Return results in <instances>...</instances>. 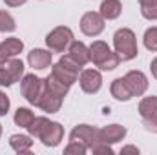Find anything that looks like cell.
I'll return each instance as SVG.
<instances>
[{
    "label": "cell",
    "mask_w": 157,
    "mask_h": 155,
    "mask_svg": "<svg viewBox=\"0 0 157 155\" xmlns=\"http://www.w3.org/2000/svg\"><path fill=\"white\" fill-rule=\"evenodd\" d=\"M46 124H48V119H46V117H35V119H33V122H31L26 130L29 131V135H31V137H37V139H39L40 131H42V128H44Z\"/></svg>",
    "instance_id": "obj_25"
},
{
    "label": "cell",
    "mask_w": 157,
    "mask_h": 155,
    "mask_svg": "<svg viewBox=\"0 0 157 155\" xmlns=\"http://www.w3.org/2000/svg\"><path fill=\"white\" fill-rule=\"evenodd\" d=\"M0 135H2V124H0Z\"/></svg>",
    "instance_id": "obj_33"
},
{
    "label": "cell",
    "mask_w": 157,
    "mask_h": 155,
    "mask_svg": "<svg viewBox=\"0 0 157 155\" xmlns=\"http://www.w3.org/2000/svg\"><path fill=\"white\" fill-rule=\"evenodd\" d=\"M28 62L33 70H46L51 64V53L46 49H31L28 53Z\"/></svg>",
    "instance_id": "obj_15"
},
{
    "label": "cell",
    "mask_w": 157,
    "mask_h": 155,
    "mask_svg": "<svg viewBox=\"0 0 157 155\" xmlns=\"http://www.w3.org/2000/svg\"><path fill=\"white\" fill-rule=\"evenodd\" d=\"M44 89H46L44 78L37 77L35 73L24 75L22 80H20V93H22V97H24L29 104H33V106H39L40 97H42Z\"/></svg>",
    "instance_id": "obj_4"
},
{
    "label": "cell",
    "mask_w": 157,
    "mask_h": 155,
    "mask_svg": "<svg viewBox=\"0 0 157 155\" xmlns=\"http://www.w3.org/2000/svg\"><path fill=\"white\" fill-rule=\"evenodd\" d=\"M99 141V130L88 124H78L70 133V142H78L86 148H91Z\"/></svg>",
    "instance_id": "obj_7"
},
{
    "label": "cell",
    "mask_w": 157,
    "mask_h": 155,
    "mask_svg": "<svg viewBox=\"0 0 157 155\" xmlns=\"http://www.w3.org/2000/svg\"><path fill=\"white\" fill-rule=\"evenodd\" d=\"M80 31L86 37H99L104 31V18L101 13L88 11L80 18Z\"/></svg>",
    "instance_id": "obj_8"
},
{
    "label": "cell",
    "mask_w": 157,
    "mask_h": 155,
    "mask_svg": "<svg viewBox=\"0 0 157 155\" xmlns=\"http://www.w3.org/2000/svg\"><path fill=\"white\" fill-rule=\"evenodd\" d=\"M6 2V6H9V7H18V6H22V4H26L28 0H4Z\"/></svg>",
    "instance_id": "obj_30"
},
{
    "label": "cell",
    "mask_w": 157,
    "mask_h": 155,
    "mask_svg": "<svg viewBox=\"0 0 157 155\" xmlns=\"http://www.w3.org/2000/svg\"><path fill=\"white\" fill-rule=\"evenodd\" d=\"M143 126H144L148 131L157 133V113L152 115V117H148V119H143Z\"/></svg>",
    "instance_id": "obj_28"
},
{
    "label": "cell",
    "mask_w": 157,
    "mask_h": 155,
    "mask_svg": "<svg viewBox=\"0 0 157 155\" xmlns=\"http://www.w3.org/2000/svg\"><path fill=\"white\" fill-rule=\"evenodd\" d=\"M90 60L102 71H112L115 70L121 62L117 53H113L106 42L102 40H95L91 46H90Z\"/></svg>",
    "instance_id": "obj_1"
},
{
    "label": "cell",
    "mask_w": 157,
    "mask_h": 155,
    "mask_svg": "<svg viewBox=\"0 0 157 155\" xmlns=\"http://www.w3.org/2000/svg\"><path fill=\"white\" fill-rule=\"evenodd\" d=\"M73 42V31L66 26H59L53 31H49L46 35V44L51 51L55 53H62L70 47V44Z\"/></svg>",
    "instance_id": "obj_5"
},
{
    "label": "cell",
    "mask_w": 157,
    "mask_h": 155,
    "mask_svg": "<svg viewBox=\"0 0 157 155\" xmlns=\"http://www.w3.org/2000/svg\"><path fill=\"white\" fill-rule=\"evenodd\" d=\"M122 78H124V82H126L132 97H141V95L146 93V89H148V78H146V75L143 71L132 70V71H128Z\"/></svg>",
    "instance_id": "obj_10"
},
{
    "label": "cell",
    "mask_w": 157,
    "mask_h": 155,
    "mask_svg": "<svg viewBox=\"0 0 157 155\" xmlns=\"http://www.w3.org/2000/svg\"><path fill=\"white\" fill-rule=\"evenodd\" d=\"M68 55L77 62L78 66H82V68L90 62V47H88L84 42L73 40V42L70 44V51H68Z\"/></svg>",
    "instance_id": "obj_16"
},
{
    "label": "cell",
    "mask_w": 157,
    "mask_h": 155,
    "mask_svg": "<svg viewBox=\"0 0 157 155\" xmlns=\"http://www.w3.org/2000/svg\"><path fill=\"white\" fill-rule=\"evenodd\" d=\"M113 46H115V53L119 55L121 60H132L139 55L137 49V39L135 33L128 28H121L113 35Z\"/></svg>",
    "instance_id": "obj_2"
},
{
    "label": "cell",
    "mask_w": 157,
    "mask_h": 155,
    "mask_svg": "<svg viewBox=\"0 0 157 155\" xmlns=\"http://www.w3.org/2000/svg\"><path fill=\"white\" fill-rule=\"evenodd\" d=\"M99 13L102 15L104 20H115V18L121 17V13H122V4L119 0H104L101 4Z\"/></svg>",
    "instance_id": "obj_17"
},
{
    "label": "cell",
    "mask_w": 157,
    "mask_h": 155,
    "mask_svg": "<svg viewBox=\"0 0 157 155\" xmlns=\"http://www.w3.org/2000/svg\"><path fill=\"white\" fill-rule=\"evenodd\" d=\"M88 152V148L86 146H82V144H78V142H70L66 148H64V153L70 155V153H77V155H84Z\"/></svg>",
    "instance_id": "obj_27"
},
{
    "label": "cell",
    "mask_w": 157,
    "mask_h": 155,
    "mask_svg": "<svg viewBox=\"0 0 157 155\" xmlns=\"http://www.w3.org/2000/svg\"><path fill=\"white\" fill-rule=\"evenodd\" d=\"M139 113L143 119H148V117L155 115L157 113V97L152 95V97H144L141 102H139Z\"/></svg>",
    "instance_id": "obj_20"
},
{
    "label": "cell",
    "mask_w": 157,
    "mask_h": 155,
    "mask_svg": "<svg viewBox=\"0 0 157 155\" xmlns=\"http://www.w3.org/2000/svg\"><path fill=\"white\" fill-rule=\"evenodd\" d=\"M62 99L64 97L60 93H57V91H53V89H49L46 86V89H44V93L40 97V102L37 108H40L42 112H48V113H57L60 110V106H62Z\"/></svg>",
    "instance_id": "obj_12"
},
{
    "label": "cell",
    "mask_w": 157,
    "mask_h": 155,
    "mask_svg": "<svg viewBox=\"0 0 157 155\" xmlns=\"http://www.w3.org/2000/svg\"><path fill=\"white\" fill-rule=\"evenodd\" d=\"M121 153L122 155H126V153H139V148H135V146H124L122 150H121Z\"/></svg>",
    "instance_id": "obj_31"
},
{
    "label": "cell",
    "mask_w": 157,
    "mask_h": 155,
    "mask_svg": "<svg viewBox=\"0 0 157 155\" xmlns=\"http://www.w3.org/2000/svg\"><path fill=\"white\" fill-rule=\"evenodd\" d=\"M143 42H144V47L148 51H157V28H148L144 31Z\"/></svg>",
    "instance_id": "obj_24"
},
{
    "label": "cell",
    "mask_w": 157,
    "mask_h": 155,
    "mask_svg": "<svg viewBox=\"0 0 157 155\" xmlns=\"http://www.w3.org/2000/svg\"><path fill=\"white\" fill-rule=\"evenodd\" d=\"M124 137H126V128L121 124H110L99 130V142L115 144L119 141H122Z\"/></svg>",
    "instance_id": "obj_14"
},
{
    "label": "cell",
    "mask_w": 157,
    "mask_h": 155,
    "mask_svg": "<svg viewBox=\"0 0 157 155\" xmlns=\"http://www.w3.org/2000/svg\"><path fill=\"white\" fill-rule=\"evenodd\" d=\"M9 144L17 153H28L33 146V141H31V135H11Z\"/></svg>",
    "instance_id": "obj_19"
},
{
    "label": "cell",
    "mask_w": 157,
    "mask_h": 155,
    "mask_svg": "<svg viewBox=\"0 0 157 155\" xmlns=\"http://www.w3.org/2000/svg\"><path fill=\"white\" fill-rule=\"evenodd\" d=\"M33 112L29 110V108H18L17 112H15V117H13V120H15V124L17 126H20V128H28L31 122H33Z\"/></svg>",
    "instance_id": "obj_21"
},
{
    "label": "cell",
    "mask_w": 157,
    "mask_h": 155,
    "mask_svg": "<svg viewBox=\"0 0 157 155\" xmlns=\"http://www.w3.org/2000/svg\"><path fill=\"white\" fill-rule=\"evenodd\" d=\"M150 70H152V75L155 77V80H157V57L152 60V64H150Z\"/></svg>",
    "instance_id": "obj_32"
},
{
    "label": "cell",
    "mask_w": 157,
    "mask_h": 155,
    "mask_svg": "<svg viewBox=\"0 0 157 155\" xmlns=\"http://www.w3.org/2000/svg\"><path fill=\"white\" fill-rule=\"evenodd\" d=\"M22 49H24V42L17 37H11V39H6L4 42H0V64L17 57L18 53H22Z\"/></svg>",
    "instance_id": "obj_13"
},
{
    "label": "cell",
    "mask_w": 157,
    "mask_h": 155,
    "mask_svg": "<svg viewBox=\"0 0 157 155\" xmlns=\"http://www.w3.org/2000/svg\"><path fill=\"white\" fill-rule=\"evenodd\" d=\"M15 28H17L15 18L7 11H0V33H11L15 31Z\"/></svg>",
    "instance_id": "obj_23"
},
{
    "label": "cell",
    "mask_w": 157,
    "mask_h": 155,
    "mask_svg": "<svg viewBox=\"0 0 157 155\" xmlns=\"http://www.w3.org/2000/svg\"><path fill=\"white\" fill-rule=\"evenodd\" d=\"M110 91H112V97H113V99L122 100V102H126V100L132 99V93H130V89H128V86H126V82H124V78L122 77L115 78V80L112 82Z\"/></svg>",
    "instance_id": "obj_18"
},
{
    "label": "cell",
    "mask_w": 157,
    "mask_h": 155,
    "mask_svg": "<svg viewBox=\"0 0 157 155\" xmlns=\"http://www.w3.org/2000/svg\"><path fill=\"white\" fill-rule=\"evenodd\" d=\"M141 15L146 20H157V0H139Z\"/></svg>",
    "instance_id": "obj_22"
},
{
    "label": "cell",
    "mask_w": 157,
    "mask_h": 155,
    "mask_svg": "<svg viewBox=\"0 0 157 155\" xmlns=\"http://www.w3.org/2000/svg\"><path fill=\"white\" fill-rule=\"evenodd\" d=\"M91 152L95 155H113V150H112V144H106V142H95L91 146Z\"/></svg>",
    "instance_id": "obj_26"
},
{
    "label": "cell",
    "mask_w": 157,
    "mask_h": 155,
    "mask_svg": "<svg viewBox=\"0 0 157 155\" xmlns=\"http://www.w3.org/2000/svg\"><path fill=\"white\" fill-rule=\"evenodd\" d=\"M78 84H80V89L84 93L93 95L102 86V75L97 70H82L80 75H78Z\"/></svg>",
    "instance_id": "obj_11"
},
{
    "label": "cell",
    "mask_w": 157,
    "mask_h": 155,
    "mask_svg": "<svg viewBox=\"0 0 157 155\" xmlns=\"http://www.w3.org/2000/svg\"><path fill=\"white\" fill-rule=\"evenodd\" d=\"M62 137H64V128L59 122H51V120H48V124L42 128V131H40V135H39L42 144L48 146V148L59 146L60 141H62Z\"/></svg>",
    "instance_id": "obj_9"
},
{
    "label": "cell",
    "mask_w": 157,
    "mask_h": 155,
    "mask_svg": "<svg viewBox=\"0 0 157 155\" xmlns=\"http://www.w3.org/2000/svg\"><path fill=\"white\" fill-rule=\"evenodd\" d=\"M24 77V62L20 59H9L0 68V86H11Z\"/></svg>",
    "instance_id": "obj_6"
},
{
    "label": "cell",
    "mask_w": 157,
    "mask_h": 155,
    "mask_svg": "<svg viewBox=\"0 0 157 155\" xmlns=\"http://www.w3.org/2000/svg\"><path fill=\"white\" fill-rule=\"evenodd\" d=\"M80 71H82V66H78L70 55L62 57V59L51 68V75L57 78V80H60L62 84H66V86H71L73 82H77Z\"/></svg>",
    "instance_id": "obj_3"
},
{
    "label": "cell",
    "mask_w": 157,
    "mask_h": 155,
    "mask_svg": "<svg viewBox=\"0 0 157 155\" xmlns=\"http://www.w3.org/2000/svg\"><path fill=\"white\" fill-rule=\"evenodd\" d=\"M9 112V97L0 91V117H4Z\"/></svg>",
    "instance_id": "obj_29"
}]
</instances>
